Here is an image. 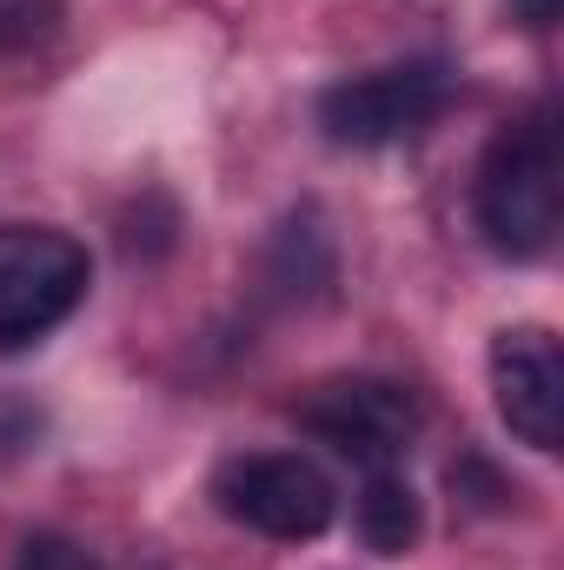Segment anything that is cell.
<instances>
[{
  "instance_id": "10",
  "label": "cell",
  "mask_w": 564,
  "mask_h": 570,
  "mask_svg": "<svg viewBox=\"0 0 564 570\" xmlns=\"http://www.w3.org/2000/svg\"><path fill=\"white\" fill-rule=\"evenodd\" d=\"M512 7H518V20H525V27H538V33H545V27L558 20L564 0H512Z\"/></svg>"
},
{
  "instance_id": "9",
  "label": "cell",
  "mask_w": 564,
  "mask_h": 570,
  "mask_svg": "<svg viewBox=\"0 0 564 570\" xmlns=\"http://www.w3.org/2000/svg\"><path fill=\"white\" fill-rule=\"evenodd\" d=\"M20 570H107V564L94 551H80L74 538H60V531H33L20 544Z\"/></svg>"
},
{
  "instance_id": "3",
  "label": "cell",
  "mask_w": 564,
  "mask_h": 570,
  "mask_svg": "<svg viewBox=\"0 0 564 570\" xmlns=\"http://www.w3.org/2000/svg\"><path fill=\"white\" fill-rule=\"evenodd\" d=\"M220 504L226 518H240L246 531L260 538H280V544H305L332 524L339 498H332V478L299 458V451H260V458H233L220 471Z\"/></svg>"
},
{
  "instance_id": "1",
  "label": "cell",
  "mask_w": 564,
  "mask_h": 570,
  "mask_svg": "<svg viewBox=\"0 0 564 570\" xmlns=\"http://www.w3.org/2000/svg\"><path fill=\"white\" fill-rule=\"evenodd\" d=\"M558 173V127L545 107L492 140L485 166H478V233L498 259H538L552 246L564 193Z\"/></svg>"
},
{
  "instance_id": "5",
  "label": "cell",
  "mask_w": 564,
  "mask_h": 570,
  "mask_svg": "<svg viewBox=\"0 0 564 570\" xmlns=\"http://www.w3.org/2000/svg\"><path fill=\"white\" fill-rule=\"evenodd\" d=\"M299 425L319 444H332L339 458H352L359 471H392L412 451L419 412L386 379H332L312 399H299Z\"/></svg>"
},
{
  "instance_id": "4",
  "label": "cell",
  "mask_w": 564,
  "mask_h": 570,
  "mask_svg": "<svg viewBox=\"0 0 564 570\" xmlns=\"http://www.w3.org/2000/svg\"><path fill=\"white\" fill-rule=\"evenodd\" d=\"M445 100H451V73L438 60H412V67L339 80L319 100V127H325L332 146H392L431 127Z\"/></svg>"
},
{
  "instance_id": "8",
  "label": "cell",
  "mask_w": 564,
  "mask_h": 570,
  "mask_svg": "<svg viewBox=\"0 0 564 570\" xmlns=\"http://www.w3.org/2000/svg\"><path fill=\"white\" fill-rule=\"evenodd\" d=\"M60 0H0V53H27L54 33Z\"/></svg>"
},
{
  "instance_id": "2",
  "label": "cell",
  "mask_w": 564,
  "mask_h": 570,
  "mask_svg": "<svg viewBox=\"0 0 564 570\" xmlns=\"http://www.w3.org/2000/svg\"><path fill=\"white\" fill-rule=\"evenodd\" d=\"M87 246L60 226H0V352L47 338L87 298Z\"/></svg>"
},
{
  "instance_id": "6",
  "label": "cell",
  "mask_w": 564,
  "mask_h": 570,
  "mask_svg": "<svg viewBox=\"0 0 564 570\" xmlns=\"http://www.w3.org/2000/svg\"><path fill=\"white\" fill-rule=\"evenodd\" d=\"M492 392H498V419L518 444H532V451L564 444V358L552 332H538V325L498 332L492 338Z\"/></svg>"
},
{
  "instance_id": "7",
  "label": "cell",
  "mask_w": 564,
  "mask_h": 570,
  "mask_svg": "<svg viewBox=\"0 0 564 570\" xmlns=\"http://www.w3.org/2000/svg\"><path fill=\"white\" fill-rule=\"evenodd\" d=\"M419 531H425V511L412 498V484L399 471H366V491H359V538H366V551L406 558L419 544Z\"/></svg>"
}]
</instances>
